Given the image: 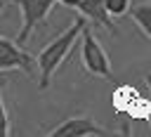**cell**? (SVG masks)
<instances>
[{
	"mask_svg": "<svg viewBox=\"0 0 151 137\" xmlns=\"http://www.w3.org/2000/svg\"><path fill=\"white\" fill-rule=\"evenodd\" d=\"M80 61H83V68L94 76V78H101V80H113V73H111V61H109V54L106 50L101 47V43L97 40V35L85 26L83 33H80Z\"/></svg>",
	"mask_w": 151,
	"mask_h": 137,
	"instance_id": "2",
	"label": "cell"
},
{
	"mask_svg": "<svg viewBox=\"0 0 151 137\" xmlns=\"http://www.w3.org/2000/svg\"><path fill=\"white\" fill-rule=\"evenodd\" d=\"M73 9H78L80 17H85V19L92 21L94 26H104L106 31L118 33V28H116V24H113V17H111V14L106 12V7H104V0H80Z\"/></svg>",
	"mask_w": 151,
	"mask_h": 137,
	"instance_id": "6",
	"label": "cell"
},
{
	"mask_svg": "<svg viewBox=\"0 0 151 137\" xmlns=\"http://www.w3.org/2000/svg\"><path fill=\"white\" fill-rule=\"evenodd\" d=\"M127 14H130L132 21L142 28V33L151 40V2H142V5H137V7H130Z\"/></svg>",
	"mask_w": 151,
	"mask_h": 137,
	"instance_id": "7",
	"label": "cell"
},
{
	"mask_svg": "<svg viewBox=\"0 0 151 137\" xmlns=\"http://www.w3.org/2000/svg\"><path fill=\"white\" fill-rule=\"evenodd\" d=\"M85 26H87V19H85V17H78L64 33H59L54 40H50V43L40 50V54L35 57L38 87H40V90H45V87L50 85L52 76H54L57 68L66 61V57L71 54V50H73V45L78 43V38H80V33H83Z\"/></svg>",
	"mask_w": 151,
	"mask_h": 137,
	"instance_id": "1",
	"label": "cell"
},
{
	"mask_svg": "<svg viewBox=\"0 0 151 137\" xmlns=\"http://www.w3.org/2000/svg\"><path fill=\"white\" fill-rule=\"evenodd\" d=\"M9 2H14L21 9V28L17 33V43L26 45L33 28H38V24H42L47 19V14L57 0H9Z\"/></svg>",
	"mask_w": 151,
	"mask_h": 137,
	"instance_id": "3",
	"label": "cell"
},
{
	"mask_svg": "<svg viewBox=\"0 0 151 137\" xmlns=\"http://www.w3.org/2000/svg\"><path fill=\"white\" fill-rule=\"evenodd\" d=\"M2 87H5V76L0 73V137H9L12 135V123L5 109V99H2Z\"/></svg>",
	"mask_w": 151,
	"mask_h": 137,
	"instance_id": "8",
	"label": "cell"
},
{
	"mask_svg": "<svg viewBox=\"0 0 151 137\" xmlns=\"http://www.w3.org/2000/svg\"><path fill=\"white\" fill-rule=\"evenodd\" d=\"M111 130L92 120L90 116H73L59 123L54 130L47 132V137H109Z\"/></svg>",
	"mask_w": 151,
	"mask_h": 137,
	"instance_id": "5",
	"label": "cell"
},
{
	"mask_svg": "<svg viewBox=\"0 0 151 137\" xmlns=\"http://www.w3.org/2000/svg\"><path fill=\"white\" fill-rule=\"evenodd\" d=\"M19 68L28 76L35 73V57L31 52H26L17 40H9L5 35H0V73Z\"/></svg>",
	"mask_w": 151,
	"mask_h": 137,
	"instance_id": "4",
	"label": "cell"
},
{
	"mask_svg": "<svg viewBox=\"0 0 151 137\" xmlns=\"http://www.w3.org/2000/svg\"><path fill=\"white\" fill-rule=\"evenodd\" d=\"M57 2H61V5H66V7H76L80 0H57Z\"/></svg>",
	"mask_w": 151,
	"mask_h": 137,
	"instance_id": "10",
	"label": "cell"
},
{
	"mask_svg": "<svg viewBox=\"0 0 151 137\" xmlns=\"http://www.w3.org/2000/svg\"><path fill=\"white\" fill-rule=\"evenodd\" d=\"M144 80H146V85H149V90H151V73H146ZM149 120H151V106H149Z\"/></svg>",
	"mask_w": 151,
	"mask_h": 137,
	"instance_id": "11",
	"label": "cell"
},
{
	"mask_svg": "<svg viewBox=\"0 0 151 137\" xmlns=\"http://www.w3.org/2000/svg\"><path fill=\"white\" fill-rule=\"evenodd\" d=\"M104 7L111 17H123L130 12L132 5H130V0H104Z\"/></svg>",
	"mask_w": 151,
	"mask_h": 137,
	"instance_id": "9",
	"label": "cell"
},
{
	"mask_svg": "<svg viewBox=\"0 0 151 137\" xmlns=\"http://www.w3.org/2000/svg\"><path fill=\"white\" fill-rule=\"evenodd\" d=\"M2 9H5V0H0V14H2Z\"/></svg>",
	"mask_w": 151,
	"mask_h": 137,
	"instance_id": "12",
	"label": "cell"
}]
</instances>
